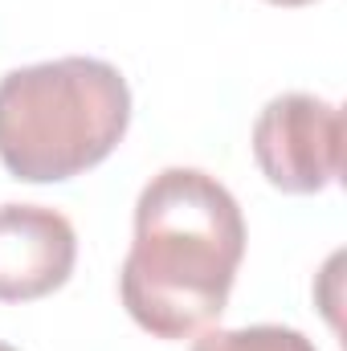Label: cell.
Instances as JSON below:
<instances>
[{
	"instance_id": "1",
	"label": "cell",
	"mask_w": 347,
	"mask_h": 351,
	"mask_svg": "<svg viewBox=\"0 0 347 351\" xmlns=\"http://www.w3.org/2000/svg\"><path fill=\"white\" fill-rule=\"evenodd\" d=\"M241 258L246 217L233 192L200 168H164L135 200L123 306L156 339H192L221 319Z\"/></svg>"
},
{
	"instance_id": "2",
	"label": "cell",
	"mask_w": 347,
	"mask_h": 351,
	"mask_svg": "<svg viewBox=\"0 0 347 351\" xmlns=\"http://www.w3.org/2000/svg\"><path fill=\"white\" fill-rule=\"evenodd\" d=\"M127 127L131 90L110 62L58 58L0 78V164L12 180H74L98 168Z\"/></svg>"
},
{
	"instance_id": "3",
	"label": "cell",
	"mask_w": 347,
	"mask_h": 351,
	"mask_svg": "<svg viewBox=\"0 0 347 351\" xmlns=\"http://www.w3.org/2000/svg\"><path fill=\"white\" fill-rule=\"evenodd\" d=\"M261 176L290 196L323 192L344 168V110L315 94H278L254 123Z\"/></svg>"
},
{
	"instance_id": "4",
	"label": "cell",
	"mask_w": 347,
	"mask_h": 351,
	"mask_svg": "<svg viewBox=\"0 0 347 351\" xmlns=\"http://www.w3.org/2000/svg\"><path fill=\"white\" fill-rule=\"evenodd\" d=\"M78 262L74 225L45 204H0V302L62 290Z\"/></svg>"
},
{
	"instance_id": "5",
	"label": "cell",
	"mask_w": 347,
	"mask_h": 351,
	"mask_svg": "<svg viewBox=\"0 0 347 351\" xmlns=\"http://www.w3.org/2000/svg\"><path fill=\"white\" fill-rule=\"evenodd\" d=\"M192 351H319L302 331L294 327H278V323H258V327H237V331H221V327H204L196 335Z\"/></svg>"
},
{
	"instance_id": "6",
	"label": "cell",
	"mask_w": 347,
	"mask_h": 351,
	"mask_svg": "<svg viewBox=\"0 0 347 351\" xmlns=\"http://www.w3.org/2000/svg\"><path fill=\"white\" fill-rule=\"evenodd\" d=\"M265 4H278V8H302V4H315V0H265Z\"/></svg>"
},
{
	"instance_id": "7",
	"label": "cell",
	"mask_w": 347,
	"mask_h": 351,
	"mask_svg": "<svg viewBox=\"0 0 347 351\" xmlns=\"http://www.w3.org/2000/svg\"><path fill=\"white\" fill-rule=\"evenodd\" d=\"M0 351H16V348H8V343H0Z\"/></svg>"
}]
</instances>
